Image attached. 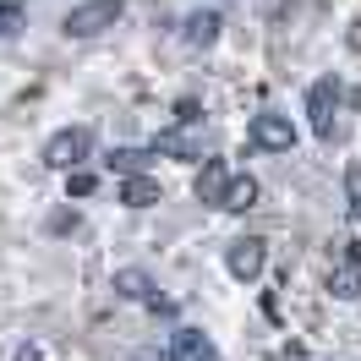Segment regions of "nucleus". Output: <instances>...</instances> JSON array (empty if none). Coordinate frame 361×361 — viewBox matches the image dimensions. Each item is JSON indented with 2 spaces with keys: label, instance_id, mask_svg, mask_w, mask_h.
<instances>
[{
  "label": "nucleus",
  "instance_id": "f257e3e1",
  "mask_svg": "<svg viewBox=\"0 0 361 361\" xmlns=\"http://www.w3.org/2000/svg\"><path fill=\"white\" fill-rule=\"evenodd\" d=\"M121 11H126V0H82V6H71L61 17V33L66 39H93V33L121 23Z\"/></svg>",
  "mask_w": 361,
  "mask_h": 361
},
{
  "label": "nucleus",
  "instance_id": "f03ea898",
  "mask_svg": "<svg viewBox=\"0 0 361 361\" xmlns=\"http://www.w3.org/2000/svg\"><path fill=\"white\" fill-rule=\"evenodd\" d=\"M88 148H93V132H88V126H66V132H55V137L44 142V164L71 176V164H82V159H88Z\"/></svg>",
  "mask_w": 361,
  "mask_h": 361
},
{
  "label": "nucleus",
  "instance_id": "7ed1b4c3",
  "mask_svg": "<svg viewBox=\"0 0 361 361\" xmlns=\"http://www.w3.org/2000/svg\"><path fill=\"white\" fill-rule=\"evenodd\" d=\"M334 110H339V82L334 77H317L312 88H307V115H312V132L323 142L334 137Z\"/></svg>",
  "mask_w": 361,
  "mask_h": 361
},
{
  "label": "nucleus",
  "instance_id": "20e7f679",
  "mask_svg": "<svg viewBox=\"0 0 361 361\" xmlns=\"http://www.w3.org/2000/svg\"><path fill=\"white\" fill-rule=\"evenodd\" d=\"M247 137L257 142V148H269V154H290L295 126H290V115H274V110H263V115H252Z\"/></svg>",
  "mask_w": 361,
  "mask_h": 361
},
{
  "label": "nucleus",
  "instance_id": "39448f33",
  "mask_svg": "<svg viewBox=\"0 0 361 361\" xmlns=\"http://www.w3.org/2000/svg\"><path fill=\"white\" fill-rule=\"evenodd\" d=\"M164 356L170 361H214V339H208L203 329H176Z\"/></svg>",
  "mask_w": 361,
  "mask_h": 361
},
{
  "label": "nucleus",
  "instance_id": "423d86ee",
  "mask_svg": "<svg viewBox=\"0 0 361 361\" xmlns=\"http://www.w3.org/2000/svg\"><path fill=\"white\" fill-rule=\"evenodd\" d=\"M263 263H269V252H263V241H235L225 257V269L235 274V279H257L263 274Z\"/></svg>",
  "mask_w": 361,
  "mask_h": 361
},
{
  "label": "nucleus",
  "instance_id": "0eeeda50",
  "mask_svg": "<svg viewBox=\"0 0 361 361\" xmlns=\"http://www.w3.org/2000/svg\"><path fill=\"white\" fill-rule=\"evenodd\" d=\"M230 180H235V176H230L219 159H203V170H197V197H203V203H225Z\"/></svg>",
  "mask_w": 361,
  "mask_h": 361
},
{
  "label": "nucleus",
  "instance_id": "6e6552de",
  "mask_svg": "<svg viewBox=\"0 0 361 361\" xmlns=\"http://www.w3.org/2000/svg\"><path fill=\"white\" fill-rule=\"evenodd\" d=\"M214 39H219V11H192V17H186V44L208 49Z\"/></svg>",
  "mask_w": 361,
  "mask_h": 361
},
{
  "label": "nucleus",
  "instance_id": "1a4fd4ad",
  "mask_svg": "<svg viewBox=\"0 0 361 361\" xmlns=\"http://www.w3.org/2000/svg\"><path fill=\"white\" fill-rule=\"evenodd\" d=\"M115 290L126 295V301H148V307L159 301V295H154V279H148L142 269H121V274H115Z\"/></svg>",
  "mask_w": 361,
  "mask_h": 361
},
{
  "label": "nucleus",
  "instance_id": "9d476101",
  "mask_svg": "<svg viewBox=\"0 0 361 361\" xmlns=\"http://www.w3.org/2000/svg\"><path fill=\"white\" fill-rule=\"evenodd\" d=\"M164 192H159V180H148V176H132L126 186H121V203L126 208H154Z\"/></svg>",
  "mask_w": 361,
  "mask_h": 361
},
{
  "label": "nucleus",
  "instance_id": "9b49d317",
  "mask_svg": "<svg viewBox=\"0 0 361 361\" xmlns=\"http://www.w3.org/2000/svg\"><path fill=\"white\" fill-rule=\"evenodd\" d=\"M252 203H257V180H252V176H235V180L225 186V203H219V208H230V214H247Z\"/></svg>",
  "mask_w": 361,
  "mask_h": 361
},
{
  "label": "nucleus",
  "instance_id": "f8f14e48",
  "mask_svg": "<svg viewBox=\"0 0 361 361\" xmlns=\"http://www.w3.org/2000/svg\"><path fill=\"white\" fill-rule=\"evenodd\" d=\"M329 290H334L339 301H356V295H361V269H356V263H345V269H334V279H329Z\"/></svg>",
  "mask_w": 361,
  "mask_h": 361
},
{
  "label": "nucleus",
  "instance_id": "ddd939ff",
  "mask_svg": "<svg viewBox=\"0 0 361 361\" xmlns=\"http://www.w3.org/2000/svg\"><path fill=\"white\" fill-rule=\"evenodd\" d=\"M345 214L350 225H361V164H345Z\"/></svg>",
  "mask_w": 361,
  "mask_h": 361
},
{
  "label": "nucleus",
  "instance_id": "4468645a",
  "mask_svg": "<svg viewBox=\"0 0 361 361\" xmlns=\"http://www.w3.org/2000/svg\"><path fill=\"white\" fill-rule=\"evenodd\" d=\"M110 164L121 170V176L132 180V176H142V164H148V154L142 148H121V154H110Z\"/></svg>",
  "mask_w": 361,
  "mask_h": 361
},
{
  "label": "nucleus",
  "instance_id": "2eb2a0df",
  "mask_svg": "<svg viewBox=\"0 0 361 361\" xmlns=\"http://www.w3.org/2000/svg\"><path fill=\"white\" fill-rule=\"evenodd\" d=\"M23 11H27V0H0V39H11V33H17Z\"/></svg>",
  "mask_w": 361,
  "mask_h": 361
},
{
  "label": "nucleus",
  "instance_id": "dca6fc26",
  "mask_svg": "<svg viewBox=\"0 0 361 361\" xmlns=\"http://www.w3.org/2000/svg\"><path fill=\"white\" fill-rule=\"evenodd\" d=\"M93 186H99L93 170H71V176H66V192H71V197H93Z\"/></svg>",
  "mask_w": 361,
  "mask_h": 361
},
{
  "label": "nucleus",
  "instance_id": "f3484780",
  "mask_svg": "<svg viewBox=\"0 0 361 361\" xmlns=\"http://www.w3.org/2000/svg\"><path fill=\"white\" fill-rule=\"evenodd\" d=\"M159 361H170V356H159Z\"/></svg>",
  "mask_w": 361,
  "mask_h": 361
}]
</instances>
